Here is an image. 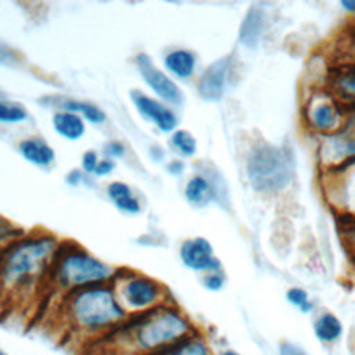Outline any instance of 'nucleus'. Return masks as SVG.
Here are the masks:
<instances>
[{
  "mask_svg": "<svg viewBox=\"0 0 355 355\" xmlns=\"http://www.w3.org/2000/svg\"><path fill=\"white\" fill-rule=\"evenodd\" d=\"M111 283L129 315H140L172 302L166 287L141 272L118 269Z\"/></svg>",
  "mask_w": 355,
  "mask_h": 355,
  "instance_id": "423d86ee",
  "label": "nucleus"
},
{
  "mask_svg": "<svg viewBox=\"0 0 355 355\" xmlns=\"http://www.w3.org/2000/svg\"><path fill=\"white\" fill-rule=\"evenodd\" d=\"M114 204L116 208H119L121 211H123L126 214H139L140 212V204L135 196L125 197L122 200L115 201Z\"/></svg>",
  "mask_w": 355,
  "mask_h": 355,
  "instance_id": "a878e982",
  "label": "nucleus"
},
{
  "mask_svg": "<svg viewBox=\"0 0 355 355\" xmlns=\"http://www.w3.org/2000/svg\"><path fill=\"white\" fill-rule=\"evenodd\" d=\"M107 194L112 200V202H115L118 200H122L125 197L133 196L130 187L126 183H123V182H112V183H110L108 187H107Z\"/></svg>",
  "mask_w": 355,
  "mask_h": 355,
  "instance_id": "393cba45",
  "label": "nucleus"
},
{
  "mask_svg": "<svg viewBox=\"0 0 355 355\" xmlns=\"http://www.w3.org/2000/svg\"><path fill=\"white\" fill-rule=\"evenodd\" d=\"M136 65L137 69L144 80V83L164 101L179 105L183 101V94L179 89V86L161 69H158L153 60L144 54L140 53L136 55Z\"/></svg>",
  "mask_w": 355,
  "mask_h": 355,
  "instance_id": "0eeeda50",
  "label": "nucleus"
},
{
  "mask_svg": "<svg viewBox=\"0 0 355 355\" xmlns=\"http://www.w3.org/2000/svg\"><path fill=\"white\" fill-rule=\"evenodd\" d=\"M341 6L349 11H355V0H344Z\"/></svg>",
  "mask_w": 355,
  "mask_h": 355,
  "instance_id": "72a5a7b5",
  "label": "nucleus"
},
{
  "mask_svg": "<svg viewBox=\"0 0 355 355\" xmlns=\"http://www.w3.org/2000/svg\"><path fill=\"white\" fill-rule=\"evenodd\" d=\"M265 26V12L262 8L254 6L243 19L240 26V40L247 47L257 46Z\"/></svg>",
  "mask_w": 355,
  "mask_h": 355,
  "instance_id": "4468645a",
  "label": "nucleus"
},
{
  "mask_svg": "<svg viewBox=\"0 0 355 355\" xmlns=\"http://www.w3.org/2000/svg\"><path fill=\"white\" fill-rule=\"evenodd\" d=\"M112 169H114V162H112L110 158H104V159H100V161H98L94 173H96L97 176H104V175L111 173Z\"/></svg>",
  "mask_w": 355,
  "mask_h": 355,
  "instance_id": "2f4dec72",
  "label": "nucleus"
},
{
  "mask_svg": "<svg viewBox=\"0 0 355 355\" xmlns=\"http://www.w3.org/2000/svg\"><path fill=\"white\" fill-rule=\"evenodd\" d=\"M150 355H214L212 347L207 337L196 330L184 338L169 344Z\"/></svg>",
  "mask_w": 355,
  "mask_h": 355,
  "instance_id": "9b49d317",
  "label": "nucleus"
},
{
  "mask_svg": "<svg viewBox=\"0 0 355 355\" xmlns=\"http://www.w3.org/2000/svg\"><path fill=\"white\" fill-rule=\"evenodd\" d=\"M19 153L26 161L37 166H47L55 158L54 150L44 140L37 137L22 140L19 143Z\"/></svg>",
  "mask_w": 355,
  "mask_h": 355,
  "instance_id": "f8f14e48",
  "label": "nucleus"
},
{
  "mask_svg": "<svg viewBox=\"0 0 355 355\" xmlns=\"http://www.w3.org/2000/svg\"><path fill=\"white\" fill-rule=\"evenodd\" d=\"M132 103L135 104L136 110L147 119H150L159 130L162 132H173L178 126V118L175 112L168 108L165 104L157 101L147 94L133 90L130 93Z\"/></svg>",
  "mask_w": 355,
  "mask_h": 355,
  "instance_id": "1a4fd4ad",
  "label": "nucleus"
},
{
  "mask_svg": "<svg viewBox=\"0 0 355 355\" xmlns=\"http://www.w3.org/2000/svg\"><path fill=\"white\" fill-rule=\"evenodd\" d=\"M183 169V164L179 161H173L169 164V172L172 173H179Z\"/></svg>",
  "mask_w": 355,
  "mask_h": 355,
  "instance_id": "473e14b6",
  "label": "nucleus"
},
{
  "mask_svg": "<svg viewBox=\"0 0 355 355\" xmlns=\"http://www.w3.org/2000/svg\"><path fill=\"white\" fill-rule=\"evenodd\" d=\"M229 72V60L220 58L212 62L198 80V93L204 100L216 101L223 96Z\"/></svg>",
  "mask_w": 355,
  "mask_h": 355,
  "instance_id": "9d476101",
  "label": "nucleus"
},
{
  "mask_svg": "<svg viewBox=\"0 0 355 355\" xmlns=\"http://www.w3.org/2000/svg\"><path fill=\"white\" fill-rule=\"evenodd\" d=\"M0 355H8V354H7L4 349H1V348H0Z\"/></svg>",
  "mask_w": 355,
  "mask_h": 355,
  "instance_id": "c9c22d12",
  "label": "nucleus"
},
{
  "mask_svg": "<svg viewBox=\"0 0 355 355\" xmlns=\"http://www.w3.org/2000/svg\"><path fill=\"white\" fill-rule=\"evenodd\" d=\"M53 128L60 136L68 140H78L86 132V125L83 118L69 111L55 112L53 115Z\"/></svg>",
  "mask_w": 355,
  "mask_h": 355,
  "instance_id": "ddd939ff",
  "label": "nucleus"
},
{
  "mask_svg": "<svg viewBox=\"0 0 355 355\" xmlns=\"http://www.w3.org/2000/svg\"><path fill=\"white\" fill-rule=\"evenodd\" d=\"M165 68L180 79H187L193 75L196 68V55L184 49H178L166 54L164 60Z\"/></svg>",
  "mask_w": 355,
  "mask_h": 355,
  "instance_id": "2eb2a0df",
  "label": "nucleus"
},
{
  "mask_svg": "<svg viewBox=\"0 0 355 355\" xmlns=\"http://www.w3.org/2000/svg\"><path fill=\"white\" fill-rule=\"evenodd\" d=\"M51 266L53 282L65 295L83 287L111 283L118 270L108 262L78 247L57 254Z\"/></svg>",
  "mask_w": 355,
  "mask_h": 355,
  "instance_id": "20e7f679",
  "label": "nucleus"
},
{
  "mask_svg": "<svg viewBox=\"0 0 355 355\" xmlns=\"http://www.w3.org/2000/svg\"><path fill=\"white\" fill-rule=\"evenodd\" d=\"M312 121L319 129H329L331 128L336 121V111L331 105L329 104H319L313 111H312Z\"/></svg>",
  "mask_w": 355,
  "mask_h": 355,
  "instance_id": "4be33fe9",
  "label": "nucleus"
},
{
  "mask_svg": "<svg viewBox=\"0 0 355 355\" xmlns=\"http://www.w3.org/2000/svg\"><path fill=\"white\" fill-rule=\"evenodd\" d=\"M338 83H340V87L345 93H348L351 96H355V71H351V72L345 73L344 76H341Z\"/></svg>",
  "mask_w": 355,
  "mask_h": 355,
  "instance_id": "c756f323",
  "label": "nucleus"
},
{
  "mask_svg": "<svg viewBox=\"0 0 355 355\" xmlns=\"http://www.w3.org/2000/svg\"><path fill=\"white\" fill-rule=\"evenodd\" d=\"M17 60H18L17 51L7 43L0 40V65H11L17 62Z\"/></svg>",
  "mask_w": 355,
  "mask_h": 355,
  "instance_id": "bb28decb",
  "label": "nucleus"
},
{
  "mask_svg": "<svg viewBox=\"0 0 355 355\" xmlns=\"http://www.w3.org/2000/svg\"><path fill=\"white\" fill-rule=\"evenodd\" d=\"M331 146L338 155L355 154V118L348 121L343 130L333 136Z\"/></svg>",
  "mask_w": 355,
  "mask_h": 355,
  "instance_id": "a211bd4d",
  "label": "nucleus"
},
{
  "mask_svg": "<svg viewBox=\"0 0 355 355\" xmlns=\"http://www.w3.org/2000/svg\"><path fill=\"white\" fill-rule=\"evenodd\" d=\"M225 283H226V277H225L222 270L204 273V276L201 279L202 287L208 291H219V290L223 288Z\"/></svg>",
  "mask_w": 355,
  "mask_h": 355,
  "instance_id": "b1692460",
  "label": "nucleus"
},
{
  "mask_svg": "<svg viewBox=\"0 0 355 355\" xmlns=\"http://www.w3.org/2000/svg\"><path fill=\"white\" fill-rule=\"evenodd\" d=\"M129 316L112 283H104L67 294L61 305L60 323L65 336L76 340L82 349L119 327Z\"/></svg>",
  "mask_w": 355,
  "mask_h": 355,
  "instance_id": "f03ea898",
  "label": "nucleus"
},
{
  "mask_svg": "<svg viewBox=\"0 0 355 355\" xmlns=\"http://www.w3.org/2000/svg\"><path fill=\"white\" fill-rule=\"evenodd\" d=\"M104 151L108 157H122L125 153V147L119 141H110L104 147Z\"/></svg>",
  "mask_w": 355,
  "mask_h": 355,
  "instance_id": "7c9ffc66",
  "label": "nucleus"
},
{
  "mask_svg": "<svg viewBox=\"0 0 355 355\" xmlns=\"http://www.w3.org/2000/svg\"><path fill=\"white\" fill-rule=\"evenodd\" d=\"M184 194L193 205L204 207L212 200L214 189L204 176H193L186 184Z\"/></svg>",
  "mask_w": 355,
  "mask_h": 355,
  "instance_id": "f3484780",
  "label": "nucleus"
},
{
  "mask_svg": "<svg viewBox=\"0 0 355 355\" xmlns=\"http://www.w3.org/2000/svg\"><path fill=\"white\" fill-rule=\"evenodd\" d=\"M26 110L17 103L0 101V122L15 123L26 119Z\"/></svg>",
  "mask_w": 355,
  "mask_h": 355,
  "instance_id": "412c9836",
  "label": "nucleus"
},
{
  "mask_svg": "<svg viewBox=\"0 0 355 355\" xmlns=\"http://www.w3.org/2000/svg\"><path fill=\"white\" fill-rule=\"evenodd\" d=\"M197 329L173 301L130 315L119 327L82 348V355H150Z\"/></svg>",
  "mask_w": 355,
  "mask_h": 355,
  "instance_id": "f257e3e1",
  "label": "nucleus"
},
{
  "mask_svg": "<svg viewBox=\"0 0 355 355\" xmlns=\"http://www.w3.org/2000/svg\"><path fill=\"white\" fill-rule=\"evenodd\" d=\"M182 263L194 272L208 273L222 270L219 259L214 255L211 243L204 237H196L186 240L179 250Z\"/></svg>",
  "mask_w": 355,
  "mask_h": 355,
  "instance_id": "6e6552de",
  "label": "nucleus"
},
{
  "mask_svg": "<svg viewBox=\"0 0 355 355\" xmlns=\"http://www.w3.org/2000/svg\"><path fill=\"white\" fill-rule=\"evenodd\" d=\"M294 173V159L288 150L262 144L252 150L247 162L251 186L261 193H275L284 189Z\"/></svg>",
  "mask_w": 355,
  "mask_h": 355,
  "instance_id": "39448f33",
  "label": "nucleus"
},
{
  "mask_svg": "<svg viewBox=\"0 0 355 355\" xmlns=\"http://www.w3.org/2000/svg\"><path fill=\"white\" fill-rule=\"evenodd\" d=\"M286 298L288 302H291L294 306L300 308L301 312L308 313L312 309V302L309 301V297L305 290L300 287H293L286 293Z\"/></svg>",
  "mask_w": 355,
  "mask_h": 355,
  "instance_id": "5701e85b",
  "label": "nucleus"
},
{
  "mask_svg": "<svg viewBox=\"0 0 355 355\" xmlns=\"http://www.w3.org/2000/svg\"><path fill=\"white\" fill-rule=\"evenodd\" d=\"M57 254L58 243L47 234L14 243L0 255V288L17 291L28 287L53 265Z\"/></svg>",
  "mask_w": 355,
  "mask_h": 355,
  "instance_id": "7ed1b4c3",
  "label": "nucleus"
},
{
  "mask_svg": "<svg viewBox=\"0 0 355 355\" xmlns=\"http://www.w3.org/2000/svg\"><path fill=\"white\" fill-rule=\"evenodd\" d=\"M171 144L186 157H191L197 151V141L189 130H175L171 137Z\"/></svg>",
  "mask_w": 355,
  "mask_h": 355,
  "instance_id": "aec40b11",
  "label": "nucleus"
},
{
  "mask_svg": "<svg viewBox=\"0 0 355 355\" xmlns=\"http://www.w3.org/2000/svg\"><path fill=\"white\" fill-rule=\"evenodd\" d=\"M343 330L344 329L340 319L330 312L320 315L313 323L315 337L324 344L336 343L343 336Z\"/></svg>",
  "mask_w": 355,
  "mask_h": 355,
  "instance_id": "dca6fc26",
  "label": "nucleus"
},
{
  "mask_svg": "<svg viewBox=\"0 0 355 355\" xmlns=\"http://www.w3.org/2000/svg\"><path fill=\"white\" fill-rule=\"evenodd\" d=\"M218 355H241V354L237 352V351H234V349H223V351H220Z\"/></svg>",
  "mask_w": 355,
  "mask_h": 355,
  "instance_id": "f704fd0d",
  "label": "nucleus"
},
{
  "mask_svg": "<svg viewBox=\"0 0 355 355\" xmlns=\"http://www.w3.org/2000/svg\"><path fill=\"white\" fill-rule=\"evenodd\" d=\"M98 157L94 151L89 150L86 151L83 155H82V168L85 172L87 173H94L96 168H97V164H98Z\"/></svg>",
  "mask_w": 355,
  "mask_h": 355,
  "instance_id": "c85d7f7f",
  "label": "nucleus"
},
{
  "mask_svg": "<svg viewBox=\"0 0 355 355\" xmlns=\"http://www.w3.org/2000/svg\"><path fill=\"white\" fill-rule=\"evenodd\" d=\"M65 111L75 112L92 123H103L105 121V114L94 104L78 100H68L64 103Z\"/></svg>",
  "mask_w": 355,
  "mask_h": 355,
  "instance_id": "6ab92c4d",
  "label": "nucleus"
},
{
  "mask_svg": "<svg viewBox=\"0 0 355 355\" xmlns=\"http://www.w3.org/2000/svg\"><path fill=\"white\" fill-rule=\"evenodd\" d=\"M279 355H309L304 347L291 341H282L279 344Z\"/></svg>",
  "mask_w": 355,
  "mask_h": 355,
  "instance_id": "cd10ccee",
  "label": "nucleus"
}]
</instances>
